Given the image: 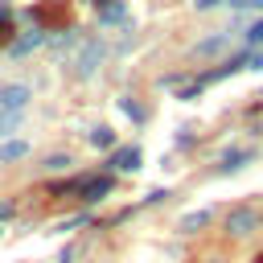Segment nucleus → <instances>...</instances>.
Wrapping results in <instances>:
<instances>
[{
  "instance_id": "aec40b11",
  "label": "nucleus",
  "mask_w": 263,
  "mask_h": 263,
  "mask_svg": "<svg viewBox=\"0 0 263 263\" xmlns=\"http://www.w3.org/2000/svg\"><path fill=\"white\" fill-rule=\"evenodd\" d=\"M12 210H16V201H0V222H4V218H12Z\"/></svg>"
},
{
  "instance_id": "6ab92c4d",
  "label": "nucleus",
  "mask_w": 263,
  "mask_h": 263,
  "mask_svg": "<svg viewBox=\"0 0 263 263\" xmlns=\"http://www.w3.org/2000/svg\"><path fill=\"white\" fill-rule=\"evenodd\" d=\"M247 70H263V53H247Z\"/></svg>"
},
{
  "instance_id": "b1692460",
  "label": "nucleus",
  "mask_w": 263,
  "mask_h": 263,
  "mask_svg": "<svg viewBox=\"0 0 263 263\" xmlns=\"http://www.w3.org/2000/svg\"><path fill=\"white\" fill-rule=\"evenodd\" d=\"M255 263H263V255H259V259H255Z\"/></svg>"
},
{
  "instance_id": "4468645a",
  "label": "nucleus",
  "mask_w": 263,
  "mask_h": 263,
  "mask_svg": "<svg viewBox=\"0 0 263 263\" xmlns=\"http://www.w3.org/2000/svg\"><path fill=\"white\" fill-rule=\"evenodd\" d=\"M247 45H263V21H255V25L247 29Z\"/></svg>"
},
{
  "instance_id": "ddd939ff",
  "label": "nucleus",
  "mask_w": 263,
  "mask_h": 263,
  "mask_svg": "<svg viewBox=\"0 0 263 263\" xmlns=\"http://www.w3.org/2000/svg\"><path fill=\"white\" fill-rule=\"evenodd\" d=\"M16 123H21V115H4V111H0V136L16 132Z\"/></svg>"
},
{
  "instance_id": "2eb2a0df",
  "label": "nucleus",
  "mask_w": 263,
  "mask_h": 263,
  "mask_svg": "<svg viewBox=\"0 0 263 263\" xmlns=\"http://www.w3.org/2000/svg\"><path fill=\"white\" fill-rule=\"evenodd\" d=\"M103 21H123V4H107L103 8Z\"/></svg>"
},
{
  "instance_id": "a211bd4d",
  "label": "nucleus",
  "mask_w": 263,
  "mask_h": 263,
  "mask_svg": "<svg viewBox=\"0 0 263 263\" xmlns=\"http://www.w3.org/2000/svg\"><path fill=\"white\" fill-rule=\"evenodd\" d=\"M123 111H127V115H132V119H144V111H140V107H136V103H132V99H123Z\"/></svg>"
},
{
  "instance_id": "9d476101",
  "label": "nucleus",
  "mask_w": 263,
  "mask_h": 263,
  "mask_svg": "<svg viewBox=\"0 0 263 263\" xmlns=\"http://www.w3.org/2000/svg\"><path fill=\"white\" fill-rule=\"evenodd\" d=\"M37 16L49 21V25H62V21H66V8H62V4H45V8H37Z\"/></svg>"
},
{
  "instance_id": "f3484780",
  "label": "nucleus",
  "mask_w": 263,
  "mask_h": 263,
  "mask_svg": "<svg viewBox=\"0 0 263 263\" xmlns=\"http://www.w3.org/2000/svg\"><path fill=\"white\" fill-rule=\"evenodd\" d=\"M66 164H70V156H49V160H45V168H53V173L66 168Z\"/></svg>"
},
{
  "instance_id": "0eeeda50",
  "label": "nucleus",
  "mask_w": 263,
  "mask_h": 263,
  "mask_svg": "<svg viewBox=\"0 0 263 263\" xmlns=\"http://www.w3.org/2000/svg\"><path fill=\"white\" fill-rule=\"evenodd\" d=\"M226 41H230L226 33H218V37H205V41H197V49H193V53H197V58H214V53H222V49H226Z\"/></svg>"
},
{
  "instance_id": "f03ea898",
  "label": "nucleus",
  "mask_w": 263,
  "mask_h": 263,
  "mask_svg": "<svg viewBox=\"0 0 263 263\" xmlns=\"http://www.w3.org/2000/svg\"><path fill=\"white\" fill-rule=\"evenodd\" d=\"M25 103H29V86L16 82V86H4V90H0V111H4V115H21Z\"/></svg>"
},
{
  "instance_id": "dca6fc26",
  "label": "nucleus",
  "mask_w": 263,
  "mask_h": 263,
  "mask_svg": "<svg viewBox=\"0 0 263 263\" xmlns=\"http://www.w3.org/2000/svg\"><path fill=\"white\" fill-rule=\"evenodd\" d=\"M230 8H255V12H263V0H230Z\"/></svg>"
},
{
  "instance_id": "5701e85b",
  "label": "nucleus",
  "mask_w": 263,
  "mask_h": 263,
  "mask_svg": "<svg viewBox=\"0 0 263 263\" xmlns=\"http://www.w3.org/2000/svg\"><path fill=\"white\" fill-rule=\"evenodd\" d=\"M95 4H103V8H107V4H111V0H95Z\"/></svg>"
},
{
  "instance_id": "412c9836",
  "label": "nucleus",
  "mask_w": 263,
  "mask_h": 263,
  "mask_svg": "<svg viewBox=\"0 0 263 263\" xmlns=\"http://www.w3.org/2000/svg\"><path fill=\"white\" fill-rule=\"evenodd\" d=\"M214 4H222V0H193V8H201V12H205V8H214Z\"/></svg>"
},
{
  "instance_id": "f8f14e48",
  "label": "nucleus",
  "mask_w": 263,
  "mask_h": 263,
  "mask_svg": "<svg viewBox=\"0 0 263 263\" xmlns=\"http://www.w3.org/2000/svg\"><path fill=\"white\" fill-rule=\"evenodd\" d=\"M210 222V210H197V214H185L181 218V230H197V226H205Z\"/></svg>"
},
{
  "instance_id": "39448f33",
  "label": "nucleus",
  "mask_w": 263,
  "mask_h": 263,
  "mask_svg": "<svg viewBox=\"0 0 263 263\" xmlns=\"http://www.w3.org/2000/svg\"><path fill=\"white\" fill-rule=\"evenodd\" d=\"M41 41H45V33H41V29H29L21 41H12V58H25V53H33Z\"/></svg>"
},
{
  "instance_id": "6e6552de",
  "label": "nucleus",
  "mask_w": 263,
  "mask_h": 263,
  "mask_svg": "<svg viewBox=\"0 0 263 263\" xmlns=\"http://www.w3.org/2000/svg\"><path fill=\"white\" fill-rule=\"evenodd\" d=\"M25 152H29V144H25V140H4V144H0V160H4V164L21 160Z\"/></svg>"
},
{
  "instance_id": "20e7f679",
  "label": "nucleus",
  "mask_w": 263,
  "mask_h": 263,
  "mask_svg": "<svg viewBox=\"0 0 263 263\" xmlns=\"http://www.w3.org/2000/svg\"><path fill=\"white\" fill-rule=\"evenodd\" d=\"M255 226H259V214H255V210H234V214L226 218V230H230V234H251Z\"/></svg>"
},
{
  "instance_id": "423d86ee",
  "label": "nucleus",
  "mask_w": 263,
  "mask_h": 263,
  "mask_svg": "<svg viewBox=\"0 0 263 263\" xmlns=\"http://www.w3.org/2000/svg\"><path fill=\"white\" fill-rule=\"evenodd\" d=\"M111 164L123 168V173H136V168H140V148H119V152L111 156Z\"/></svg>"
},
{
  "instance_id": "7ed1b4c3",
  "label": "nucleus",
  "mask_w": 263,
  "mask_h": 263,
  "mask_svg": "<svg viewBox=\"0 0 263 263\" xmlns=\"http://www.w3.org/2000/svg\"><path fill=\"white\" fill-rule=\"evenodd\" d=\"M107 193H111V177H82L78 181V197L82 201H99Z\"/></svg>"
},
{
  "instance_id": "f257e3e1",
  "label": "nucleus",
  "mask_w": 263,
  "mask_h": 263,
  "mask_svg": "<svg viewBox=\"0 0 263 263\" xmlns=\"http://www.w3.org/2000/svg\"><path fill=\"white\" fill-rule=\"evenodd\" d=\"M103 53H107V49H103V41H86V45L74 53V74H78V78H90V74L99 70Z\"/></svg>"
},
{
  "instance_id": "4be33fe9",
  "label": "nucleus",
  "mask_w": 263,
  "mask_h": 263,
  "mask_svg": "<svg viewBox=\"0 0 263 263\" xmlns=\"http://www.w3.org/2000/svg\"><path fill=\"white\" fill-rule=\"evenodd\" d=\"M4 41H8V21L0 16V45H4Z\"/></svg>"
},
{
  "instance_id": "9b49d317",
  "label": "nucleus",
  "mask_w": 263,
  "mask_h": 263,
  "mask_svg": "<svg viewBox=\"0 0 263 263\" xmlns=\"http://www.w3.org/2000/svg\"><path fill=\"white\" fill-rule=\"evenodd\" d=\"M90 144H95V148H111V144H115V132H111V127H95V132H90Z\"/></svg>"
},
{
  "instance_id": "1a4fd4ad",
  "label": "nucleus",
  "mask_w": 263,
  "mask_h": 263,
  "mask_svg": "<svg viewBox=\"0 0 263 263\" xmlns=\"http://www.w3.org/2000/svg\"><path fill=\"white\" fill-rule=\"evenodd\" d=\"M247 160H251V152H247V148H234V152H226V156H222V168H226V173H234V168H242Z\"/></svg>"
}]
</instances>
